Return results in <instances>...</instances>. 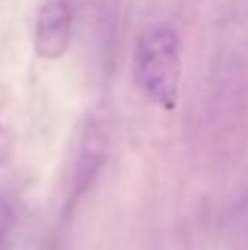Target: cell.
<instances>
[{
    "label": "cell",
    "mask_w": 248,
    "mask_h": 250,
    "mask_svg": "<svg viewBox=\"0 0 248 250\" xmlns=\"http://www.w3.org/2000/svg\"><path fill=\"white\" fill-rule=\"evenodd\" d=\"M136 83L152 104L176 108L180 90V38L171 26H149L134 53Z\"/></svg>",
    "instance_id": "cell-1"
},
{
    "label": "cell",
    "mask_w": 248,
    "mask_h": 250,
    "mask_svg": "<svg viewBox=\"0 0 248 250\" xmlns=\"http://www.w3.org/2000/svg\"><path fill=\"white\" fill-rule=\"evenodd\" d=\"M73 31V9L66 0H48L35 22V53L42 60H57L66 53Z\"/></svg>",
    "instance_id": "cell-2"
},
{
    "label": "cell",
    "mask_w": 248,
    "mask_h": 250,
    "mask_svg": "<svg viewBox=\"0 0 248 250\" xmlns=\"http://www.w3.org/2000/svg\"><path fill=\"white\" fill-rule=\"evenodd\" d=\"M105 147H108V127L101 117H92L88 121V127L82 138V151L77 160V187H90L95 176L99 173L105 158Z\"/></svg>",
    "instance_id": "cell-3"
},
{
    "label": "cell",
    "mask_w": 248,
    "mask_h": 250,
    "mask_svg": "<svg viewBox=\"0 0 248 250\" xmlns=\"http://www.w3.org/2000/svg\"><path fill=\"white\" fill-rule=\"evenodd\" d=\"M11 229H13V207L9 204V200H4L0 195V250L7 248Z\"/></svg>",
    "instance_id": "cell-4"
},
{
    "label": "cell",
    "mask_w": 248,
    "mask_h": 250,
    "mask_svg": "<svg viewBox=\"0 0 248 250\" xmlns=\"http://www.w3.org/2000/svg\"><path fill=\"white\" fill-rule=\"evenodd\" d=\"M11 136H9V132L0 125V165H4L9 160V156H11Z\"/></svg>",
    "instance_id": "cell-5"
}]
</instances>
